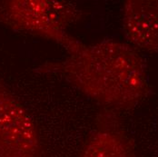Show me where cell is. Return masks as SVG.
<instances>
[{
	"mask_svg": "<svg viewBox=\"0 0 158 157\" xmlns=\"http://www.w3.org/2000/svg\"><path fill=\"white\" fill-rule=\"evenodd\" d=\"M61 60L37 66L39 75L55 76L109 110H130L149 93L146 65L138 52L114 39L84 44L78 39Z\"/></svg>",
	"mask_w": 158,
	"mask_h": 157,
	"instance_id": "cell-1",
	"label": "cell"
},
{
	"mask_svg": "<svg viewBox=\"0 0 158 157\" xmlns=\"http://www.w3.org/2000/svg\"><path fill=\"white\" fill-rule=\"evenodd\" d=\"M77 6L61 0L0 1V22L12 30L53 41L66 50L77 39L68 34L69 27L80 20Z\"/></svg>",
	"mask_w": 158,
	"mask_h": 157,
	"instance_id": "cell-2",
	"label": "cell"
},
{
	"mask_svg": "<svg viewBox=\"0 0 158 157\" xmlns=\"http://www.w3.org/2000/svg\"><path fill=\"white\" fill-rule=\"evenodd\" d=\"M35 125L20 102L0 83V157H36Z\"/></svg>",
	"mask_w": 158,
	"mask_h": 157,
	"instance_id": "cell-3",
	"label": "cell"
},
{
	"mask_svg": "<svg viewBox=\"0 0 158 157\" xmlns=\"http://www.w3.org/2000/svg\"><path fill=\"white\" fill-rule=\"evenodd\" d=\"M122 24L131 47L158 55V0H126Z\"/></svg>",
	"mask_w": 158,
	"mask_h": 157,
	"instance_id": "cell-4",
	"label": "cell"
},
{
	"mask_svg": "<svg viewBox=\"0 0 158 157\" xmlns=\"http://www.w3.org/2000/svg\"><path fill=\"white\" fill-rule=\"evenodd\" d=\"M81 157H135L132 142L111 110L103 111L97 116L95 130Z\"/></svg>",
	"mask_w": 158,
	"mask_h": 157,
	"instance_id": "cell-5",
	"label": "cell"
}]
</instances>
